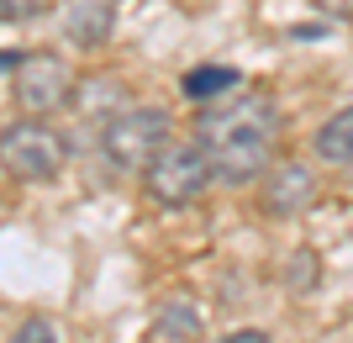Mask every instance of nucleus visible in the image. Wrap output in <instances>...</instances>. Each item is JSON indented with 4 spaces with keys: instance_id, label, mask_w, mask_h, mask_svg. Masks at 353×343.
<instances>
[{
    "instance_id": "obj_2",
    "label": "nucleus",
    "mask_w": 353,
    "mask_h": 343,
    "mask_svg": "<svg viewBox=\"0 0 353 343\" xmlns=\"http://www.w3.org/2000/svg\"><path fill=\"white\" fill-rule=\"evenodd\" d=\"M69 164V143L59 127H48V117H21L11 127H0V169L21 185H48Z\"/></svg>"
},
{
    "instance_id": "obj_10",
    "label": "nucleus",
    "mask_w": 353,
    "mask_h": 343,
    "mask_svg": "<svg viewBox=\"0 0 353 343\" xmlns=\"http://www.w3.org/2000/svg\"><path fill=\"white\" fill-rule=\"evenodd\" d=\"M237 85H243V75H237V69H227V63H206V69H190V75L179 79L185 101H195V106L221 101V95H232Z\"/></svg>"
},
{
    "instance_id": "obj_17",
    "label": "nucleus",
    "mask_w": 353,
    "mask_h": 343,
    "mask_svg": "<svg viewBox=\"0 0 353 343\" xmlns=\"http://www.w3.org/2000/svg\"><path fill=\"white\" fill-rule=\"evenodd\" d=\"M21 63V53H0V69H16Z\"/></svg>"
},
{
    "instance_id": "obj_9",
    "label": "nucleus",
    "mask_w": 353,
    "mask_h": 343,
    "mask_svg": "<svg viewBox=\"0 0 353 343\" xmlns=\"http://www.w3.org/2000/svg\"><path fill=\"white\" fill-rule=\"evenodd\" d=\"M153 338L159 343H201V306L185 296L163 301L159 317H153Z\"/></svg>"
},
{
    "instance_id": "obj_8",
    "label": "nucleus",
    "mask_w": 353,
    "mask_h": 343,
    "mask_svg": "<svg viewBox=\"0 0 353 343\" xmlns=\"http://www.w3.org/2000/svg\"><path fill=\"white\" fill-rule=\"evenodd\" d=\"M69 106L95 127V133H105V121L117 117V111H127L132 101H127V90H121L117 79H79V90H74Z\"/></svg>"
},
{
    "instance_id": "obj_7",
    "label": "nucleus",
    "mask_w": 353,
    "mask_h": 343,
    "mask_svg": "<svg viewBox=\"0 0 353 343\" xmlns=\"http://www.w3.org/2000/svg\"><path fill=\"white\" fill-rule=\"evenodd\" d=\"M59 27L74 48H105L117 27V0H63Z\"/></svg>"
},
{
    "instance_id": "obj_5",
    "label": "nucleus",
    "mask_w": 353,
    "mask_h": 343,
    "mask_svg": "<svg viewBox=\"0 0 353 343\" xmlns=\"http://www.w3.org/2000/svg\"><path fill=\"white\" fill-rule=\"evenodd\" d=\"M74 69L59 53H21V63L11 69V95L21 106V117H53L74 101Z\"/></svg>"
},
{
    "instance_id": "obj_14",
    "label": "nucleus",
    "mask_w": 353,
    "mask_h": 343,
    "mask_svg": "<svg viewBox=\"0 0 353 343\" xmlns=\"http://www.w3.org/2000/svg\"><path fill=\"white\" fill-rule=\"evenodd\" d=\"M11 343H59V328H53V317H21Z\"/></svg>"
},
{
    "instance_id": "obj_3",
    "label": "nucleus",
    "mask_w": 353,
    "mask_h": 343,
    "mask_svg": "<svg viewBox=\"0 0 353 343\" xmlns=\"http://www.w3.org/2000/svg\"><path fill=\"white\" fill-rule=\"evenodd\" d=\"M169 111H159V106H127V111H117V117L105 121L101 133V159L117 175H143L153 159H159L163 148H169Z\"/></svg>"
},
{
    "instance_id": "obj_15",
    "label": "nucleus",
    "mask_w": 353,
    "mask_h": 343,
    "mask_svg": "<svg viewBox=\"0 0 353 343\" xmlns=\"http://www.w3.org/2000/svg\"><path fill=\"white\" fill-rule=\"evenodd\" d=\"M322 16H332V21H353V0H311Z\"/></svg>"
},
{
    "instance_id": "obj_12",
    "label": "nucleus",
    "mask_w": 353,
    "mask_h": 343,
    "mask_svg": "<svg viewBox=\"0 0 353 343\" xmlns=\"http://www.w3.org/2000/svg\"><path fill=\"white\" fill-rule=\"evenodd\" d=\"M48 11V0H0V27H21Z\"/></svg>"
},
{
    "instance_id": "obj_1",
    "label": "nucleus",
    "mask_w": 353,
    "mask_h": 343,
    "mask_svg": "<svg viewBox=\"0 0 353 343\" xmlns=\"http://www.w3.org/2000/svg\"><path fill=\"white\" fill-rule=\"evenodd\" d=\"M195 137L211 153L216 179L248 185L269 169V159L280 148V101L269 90H232L201 111Z\"/></svg>"
},
{
    "instance_id": "obj_13",
    "label": "nucleus",
    "mask_w": 353,
    "mask_h": 343,
    "mask_svg": "<svg viewBox=\"0 0 353 343\" xmlns=\"http://www.w3.org/2000/svg\"><path fill=\"white\" fill-rule=\"evenodd\" d=\"M311 280H316V254H311V248H295V269L285 264V285H290V291H311Z\"/></svg>"
},
{
    "instance_id": "obj_4",
    "label": "nucleus",
    "mask_w": 353,
    "mask_h": 343,
    "mask_svg": "<svg viewBox=\"0 0 353 343\" xmlns=\"http://www.w3.org/2000/svg\"><path fill=\"white\" fill-rule=\"evenodd\" d=\"M211 179H216V164H211V153L201 148V137H185V143L169 137V148L143 169L148 195H153L159 206H169V211L201 201V195L211 190Z\"/></svg>"
},
{
    "instance_id": "obj_6",
    "label": "nucleus",
    "mask_w": 353,
    "mask_h": 343,
    "mask_svg": "<svg viewBox=\"0 0 353 343\" xmlns=\"http://www.w3.org/2000/svg\"><path fill=\"white\" fill-rule=\"evenodd\" d=\"M269 217H306L316 206V175L306 164H269L264 169V190H259Z\"/></svg>"
},
{
    "instance_id": "obj_16",
    "label": "nucleus",
    "mask_w": 353,
    "mask_h": 343,
    "mask_svg": "<svg viewBox=\"0 0 353 343\" xmlns=\"http://www.w3.org/2000/svg\"><path fill=\"white\" fill-rule=\"evenodd\" d=\"M216 343H269V333H259V328H232L227 338H216Z\"/></svg>"
},
{
    "instance_id": "obj_11",
    "label": "nucleus",
    "mask_w": 353,
    "mask_h": 343,
    "mask_svg": "<svg viewBox=\"0 0 353 343\" xmlns=\"http://www.w3.org/2000/svg\"><path fill=\"white\" fill-rule=\"evenodd\" d=\"M316 159H327V164H353V106L332 111V117L316 127Z\"/></svg>"
}]
</instances>
